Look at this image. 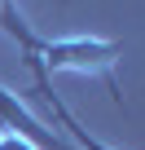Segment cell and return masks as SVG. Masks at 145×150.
Here are the masks:
<instances>
[{
    "label": "cell",
    "mask_w": 145,
    "mask_h": 150,
    "mask_svg": "<svg viewBox=\"0 0 145 150\" xmlns=\"http://www.w3.org/2000/svg\"><path fill=\"white\" fill-rule=\"evenodd\" d=\"M0 9H5V0H0Z\"/></svg>",
    "instance_id": "obj_4"
},
{
    "label": "cell",
    "mask_w": 145,
    "mask_h": 150,
    "mask_svg": "<svg viewBox=\"0 0 145 150\" xmlns=\"http://www.w3.org/2000/svg\"><path fill=\"white\" fill-rule=\"evenodd\" d=\"M35 97H40V102H44V106H48L53 115H57L62 132L70 137V146H75V150H114V146H106L101 137H92V132H88V128H84V124H79L75 115H70V106H66V102L57 97L53 80H48V75H40V71H35Z\"/></svg>",
    "instance_id": "obj_3"
},
{
    "label": "cell",
    "mask_w": 145,
    "mask_h": 150,
    "mask_svg": "<svg viewBox=\"0 0 145 150\" xmlns=\"http://www.w3.org/2000/svg\"><path fill=\"white\" fill-rule=\"evenodd\" d=\"M0 31H5L22 62L31 66V75H53V71H75V75H106L110 84V97L123 102L119 93V80H114V66L123 57V44L119 40H101V35H62V40H44L27 27V18L18 13L13 0H5V9H0Z\"/></svg>",
    "instance_id": "obj_1"
},
{
    "label": "cell",
    "mask_w": 145,
    "mask_h": 150,
    "mask_svg": "<svg viewBox=\"0 0 145 150\" xmlns=\"http://www.w3.org/2000/svg\"><path fill=\"white\" fill-rule=\"evenodd\" d=\"M0 132H9V137H27V141L40 146V150H75L70 141H62L53 128H44V124L22 106V97L9 93V88H0Z\"/></svg>",
    "instance_id": "obj_2"
}]
</instances>
